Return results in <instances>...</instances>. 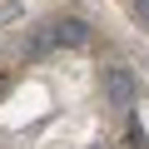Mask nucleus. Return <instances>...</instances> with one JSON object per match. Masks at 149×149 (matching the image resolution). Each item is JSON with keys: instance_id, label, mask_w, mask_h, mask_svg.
<instances>
[{"instance_id": "nucleus-1", "label": "nucleus", "mask_w": 149, "mask_h": 149, "mask_svg": "<svg viewBox=\"0 0 149 149\" xmlns=\"http://www.w3.org/2000/svg\"><path fill=\"white\" fill-rule=\"evenodd\" d=\"M90 40V25L74 20V15H60L50 25H40L30 40H25V55H50V50H80Z\"/></svg>"}, {"instance_id": "nucleus-2", "label": "nucleus", "mask_w": 149, "mask_h": 149, "mask_svg": "<svg viewBox=\"0 0 149 149\" xmlns=\"http://www.w3.org/2000/svg\"><path fill=\"white\" fill-rule=\"evenodd\" d=\"M134 90H139V85H134V74H129L124 65H114V70L104 74V95H109V104H129Z\"/></svg>"}, {"instance_id": "nucleus-3", "label": "nucleus", "mask_w": 149, "mask_h": 149, "mask_svg": "<svg viewBox=\"0 0 149 149\" xmlns=\"http://www.w3.org/2000/svg\"><path fill=\"white\" fill-rule=\"evenodd\" d=\"M134 15H139V20L149 25V0H134Z\"/></svg>"}]
</instances>
